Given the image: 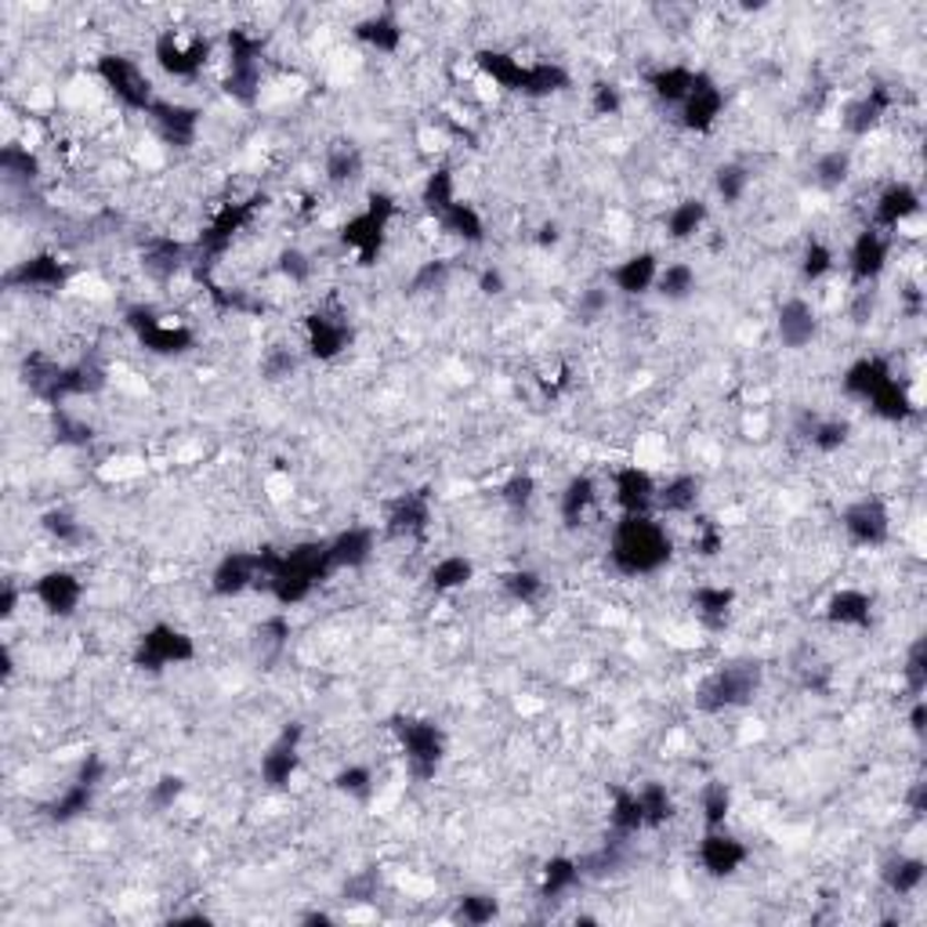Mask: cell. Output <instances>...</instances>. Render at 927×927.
Wrapping results in <instances>:
<instances>
[{"label":"cell","instance_id":"50","mask_svg":"<svg viewBox=\"0 0 927 927\" xmlns=\"http://www.w3.org/2000/svg\"><path fill=\"white\" fill-rule=\"evenodd\" d=\"M0 168H4L8 177L33 182L41 163H36V152H30V145H4V152H0Z\"/></svg>","mask_w":927,"mask_h":927},{"label":"cell","instance_id":"59","mask_svg":"<svg viewBox=\"0 0 927 927\" xmlns=\"http://www.w3.org/2000/svg\"><path fill=\"white\" fill-rule=\"evenodd\" d=\"M532 493H537V482H532L529 475H511L500 486V500L507 507H526L532 500Z\"/></svg>","mask_w":927,"mask_h":927},{"label":"cell","instance_id":"6","mask_svg":"<svg viewBox=\"0 0 927 927\" xmlns=\"http://www.w3.org/2000/svg\"><path fill=\"white\" fill-rule=\"evenodd\" d=\"M399 740H402V757L406 768H410L413 779H435V772L442 765V732L431 725V721H406L399 725Z\"/></svg>","mask_w":927,"mask_h":927},{"label":"cell","instance_id":"46","mask_svg":"<svg viewBox=\"0 0 927 927\" xmlns=\"http://www.w3.org/2000/svg\"><path fill=\"white\" fill-rule=\"evenodd\" d=\"M543 591H548V583H543L540 573H532V569H515V573L504 576V594L515 605H537L543 599Z\"/></svg>","mask_w":927,"mask_h":927},{"label":"cell","instance_id":"36","mask_svg":"<svg viewBox=\"0 0 927 927\" xmlns=\"http://www.w3.org/2000/svg\"><path fill=\"white\" fill-rule=\"evenodd\" d=\"M435 222H439L442 233L464 239V244H482V239H486V222H482V214L467 200H456L453 207Z\"/></svg>","mask_w":927,"mask_h":927},{"label":"cell","instance_id":"38","mask_svg":"<svg viewBox=\"0 0 927 927\" xmlns=\"http://www.w3.org/2000/svg\"><path fill=\"white\" fill-rule=\"evenodd\" d=\"M472 576H475V562L467 554H446V558H439V562L428 569V583L435 591H442V594L467 588Z\"/></svg>","mask_w":927,"mask_h":927},{"label":"cell","instance_id":"61","mask_svg":"<svg viewBox=\"0 0 927 927\" xmlns=\"http://www.w3.org/2000/svg\"><path fill=\"white\" fill-rule=\"evenodd\" d=\"M696 548H700V554H718L721 548H725V537H721V529L718 526H700V537H696Z\"/></svg>","mask_w":927,"mask_h":927},{"label":"cell","instance_id":"39","mask_svg":"<svg viewBox=\"0 0 927 927\" xmlns=\"http://www.w3.org/2000/svg\"><path fill=\"white\" fill-rule=\"evenodd\" d=\"M751 185H754V174L740 160H725L714 168V193L721 203H729V207H735V203L751 193Z\"/></svg>","mask_w":927,"mask_h":927},{"label":"cell","instance_id":"9","mask_svg":"<svg viewBox=\"0 0 927 927\" xmlns=\"http://www.w3.org/2000/svg\"><path fill=\"white\" fill-rule=\"evenodd\" d=\"M196 656V645L188 638L185 630H177L171 624H157L142 634V642H138V667H149V670H163V667H174V664H188V659Z\"/></svg>","mask_w":927,"mask_h":927},{"label":"cell","instance_id":"55","mask_svg":"<svg viewBox=\"0 0 927 927\" xmlns=\"http://www.w3.org/2000/svg\"><path fill=\"white\" fill-rule=\"evenodd\" d=\"M261 374L269 377V380H287V377H294L298 374V355L283 348V345H276L261 355Z\"/></svg>","mask_w":927,"mask_h":927},{"label":"cell","instance_id":"57","mask_svg":"<svg viewBox=\"0 0 927 927\" xmlns=\"http://www.w3.org/2000/svg\"><path fill=\"white\" fill-rule=\"evenodd\" d=\"M903 678H906L909 696L917 700V696L924 692V681H927V653H924V642H920V638L913 642V649H909V656H906Z\"/></svg>","mask_w":927,"mask_h":927},{"label":"cell","instance_id":"44","mask_svg":"<svg viewBox=\"0 0 927 927\" xmlns=\"http://www.w3.org/2000/svg\"><path fill=\"white\" fill-rule=\"evenodd\" d=\"M424 207L435 214V218H442L456 200H461V193H456V174L450 168H435L428 177H424Z\"/></svg>","mask_w":927,"mask_h":927},{"label":"cell","instance_id":"21","mask_svg":"<svg viewBox=\"0 0 927 927\" xmlns=\"http://www.w3.org/2000/svg\"><path fill=\"white\" fill-rule=\"evenodd\" d=\"M301 768V729H287L269 746V754H261V779L269 786H287Z\"/></svg>","mask_w":927,"mask_h":927},{"label":"cell","instance_id":"53","mask_svg":"<svg viewBox=\"0 0 927 927\" xmlns=\"http://www.w3.org/2000/svg\"><path fill=\"white\" fill-rule=\"evenodd\" d=\"M374 772L366 768V765H345L334 776V786L341 794H348V797H370L374 794Z\"/></svg>","mask_w":927,"mask_h":927},{"label":"cell","instance_id":"63","mask_svg":"<svg viewBox=\"0 0 927 927\" xmlns=\"http://www.w3.org/2000/svg\"><path fill=\"white\" fill-rule=\"evenodd\" d=\"M15 605H19V588L15 583H4V594H0V616L11 619L15 616Z\"/></svg>","mask_w":927,"mask_h":927},{"label":"cell","instance_id":"42","mask_svg":"<svg viewBox=\"0 0 927 927\" xmlns=\"http://www.w3.org/2000/svg\"><path fill=\"white\" fill-rule=\"evenodd\" d=\"M855 171V160L848 149H827L819 152L816 163H811V177H816L819 188H841Z\"/></svg>","mask_w":927,"mask_h":927},{"label":"cell","instance_id":"8","mask_svg":"<svg viewBox=\"0 0 927 927\" xmlns=\"http://www.w3.org/2000/svg\"><path fill=\"white\" fill-rule=\"evenodd\" d=\"M841 526L855 548H884L892 540V511L881 497H862L844 507Z\"/></svg>","mask_w":927,"mask_h":927},{"label":"cell","instance_id":"47","mask_svg":"<svg viewBox=\"0 0 927 927\" xmlns=\"http://www.w3.org/2000/svg\"><path fill=\"white\" fill-rule=\"evenodd\" d=\"M833 269H837L833 247L819 244V239H811L808 250L801 254V279H805V283H822V279H827Z\"/></svg>","mask_w":927,"mask_h":927},{"label":"cell","instance_id":"26","mask_svg":"<svg viewBox=\"0 0 927 927\" xmlns=\"http://www.w3.org/2000/svg\"><path fill=\"white\" fill-rule=\"evenodd\" d=\"M594 504H599V482L591 475H573L565 482V489L558 493V515H562L569 529L583 526V518L594 511Z\"/></svg>","mask_w":927,"mask_h":927},{"label":"cell","instance_id":"3","mask_svg":"<svg viewBox=\"0 0 927 927\" xmlns=\"http://www.w3.org/2000/svg\"><path fill=\"white\" fill-rule=\"evenodd\" d=\"M98 80L106 84V91L120 101L123 109L145 112L157 106V91H152L149 73L127 55H101L98 58Z\"/></svg>","mask_w":927,"mask_h":927},{"label":"cell","instance_id":"17","mask_svg":"<svg viewBox=\"0 0 927 927\" xmlns=\"http://www.w3.org/2000/svg\"><path fill=\"white\" fill-rule=\"evenodd\" d=\"M746 855H751L746 852V844L740 841V837L725 833V827L707 830L703 841H700V862H703V870L710 873V877H732V873H740Z\"/></svg>","mask_w":927,"mask_h":927},{"label":"cell","instance_id":"7","mask_svg":"<svg viewBox=\"0 0 927 927\" xmlns=\"http://www.w3.org/2000/svg\"><path fill=\"white\" fill-rule=\"evenodd\" d=\"M892 265V236L866 225L848 247V276L855 287H873Z\"/></svg>","mask_w":927,"mask_h":927},{"label":"cell","instance_id":"60","mask_svg":"<svg viewBox=\"0 0 927 927\" xmlns=\"http://www.w3.org/2000/svg\"><path fill=\"white\" fill-rule=\"evenodd\" d=\"M182 794H185L182 779H177V776H163L157 786H152V805H157V808H171Z\"/></svg>","mask_w":927,"mask_h":927},{"label":"cell","instance_id":"10","mask_svg":"<svg viewBox=\"0 0 927 927\" xmlns=\"http://www.w3.org/2000/svg\"><path fill=\"white\" fill-rule=\"evenodd\" d=\"M678 117H681L685 131H696V134L714 131V123L725 117V91H721V84L714 76L696 73V84H692L689 98L678 106Z\"/></svg>","mask_w":927,"mask_h":927},{"label":"cell","instance_id":"23","mask_svg":"<svg viewBox=\"0 0 927 927\" xmlns=\"http://www.w3.org/2000/svg\"><path fill=\"white\" fill-rule=\"evenodd\" d=\"M431 526V500L424 493H402L388 511V532L402 540H421Z\"/></svg>","mask_w":927,"mask_h":927},{"label":"cell","instance_id":"33","mask_svg":"<svg viewBox=\"0 0 927 927\" xmlns=\"http://www.w3.org/2000/svg\"><path fill=\"white\" fill-rule=\"evenodd\" d=\"M569 87V73L565 66H558L551 58H537V62H526V76H522V91L526 98H551L558 91H565Z\"/></svg>","mask_w":927,"mask_h":927},{"label":"cell","instance_id":"24","mask_svg":"<svg viewBox=\"0 0 927 927\" xmlns=\"http://www.w3.org/2000/svg\"><path fill=\"white\" fill-rule=\"evenodd\" d=\"M304 341H309L312 355H320V359H337L348 348V323L341 315L312 312L304 320Z\"/></svg>","mask_w":927,"mask_h":927},{"label":"cell","instance_id":"28","mask_svg":"<svg viewBox=\"0 0 927 927\" xmlns=\"http://www.w3.org/2000/svg\"><path fill=\"white\" fill-rule=\"evenodd\" d=\"M924 877H927V866H924V859L920 855H892L881 866V881L884 887L892 892L895 898H913L924 887Z\"/></svg>","mask_w":927,"mask_h":927},{"label":"cell","instance_id":"22","mask_svg":"<svg viewBox=\"0 0 927 927\" xmlns=\"http://www.w3.org/2000/svg\"><path fill=\"white\" fill-rule=\"evenodd\" d=\"M703 500V478L681 472L675 478H667L664 486L656 489V511L670 515V518H685L696 515V507Z\"/></svg>","mask_w":927,"mask_h":927},{"label":"cell","instance_id":"34","mask_svg":"<svg viewBox=\"0 0 927 927\" xmlns=\"http://www.w3.org/2000/svg\"><path fill=\"white\" fill-rule=\"evenodd\" d=\"M696 73L700 69H689V66H659L656 73H649V91L664 101V106H681L685 98H689L692 84H696Z\"/></svg>","mask_w":927,"mask_h":927},{"label":"cell","instance_id":"27","mask_svg":"<svg viewBox=\"0 0 927 927\" xmlns=\"http://www.w3.org/2000/svg\"><path fill=\"white\" fill-rule=\"evenodd\" d=\"M827 619L833 627H848V630H859V627H870L873 619V599L866 591L859 588H841L833 591V599L827 602Z\"/></svg>","mask_w":927,"mask_h":927},{"label":"cell","instance_id":"19","mask_svg":"<svg viewBox=\"0 0 927 927\" xmlns=\"http://www.w3.org/2000/svg\"><path fill=\"white\" fill-rule=\"evenodd\" d=\"M326 554L334 569H363L377 554V532L370 526H348L326 540Z\"/></svg>","mask_w":927,"mask_h":927},{"label":"cell","instance_id":"2","mask_svg":"<svg viewBox=\"0 0 927 927\" xmlns=\"http://www.w3.org/2000/svg\"><path fill=\"white\" fill-rule=\"evenodd\" d=\"M761 689V670L754 664H732L718 667L714 675H707L696 689V707L703 714H725V710L746 707Z\"/></svg>","mask_w":927,"mask_h":927},{"label":"cell","instance_id":"15","mask_svg":"<svg viewBox=\"0 0 927 927\" xmlns=\"http://www.w3.org/2000/svg\"><path fill=\"white\" fill-rule=\"evenodd\" d=\"M36 602H41L51 616H73L76 608H80L84 602V583L76 573H69V569H51V573H44L41 580H36Z\"/></svg>","mask_w":927,"mask_h":927},{"label":"cell","instance_id":"30","mask_svg":"<svg viewBox=\"0 0 927 927\" xmlns=\"http://www.w3.org/2000/svg\"><path fill=\"white\" fill-rule=\"evenodd\" d=\"M185 261H188V247L182 244V239H174V236L149 239L145 250H142L145 272L157 276V279H174L177 272L185 269Z\"/></svg>","mask_w":927,"mask_h":927},{"label":"cell","instance_id":"14","mask_svg":"<svg viewBox=\"0 0 927 927\" xmlns=\"http://www.w3.org/2000/svg\"><path fill=\"white\" fill-rule=\"evenodd\" d=\"M149 120L157 127V134L163 138L168 145H193L196 134H200V109H188L182 101H168V98H157V106L149 109Z\"/></svg>","mask_w":927,"mask_h":927},{"label":"cell","instance_id":"12","mask_svg":"<svg viewBox=\"0 0 927 927\" xmlns=\"http://www.w3.org/2000/svg\"><path fill=\"white\" fill-rule=\"evenodd\" d=\"M656 489L659 482L638 464L616 467L613 472V500L619 515H656Z\"/></svg>","mask_w":927,"mask_h":927},{"label":"cell","instance_id":"40","mask_svg":"<svg viewBox=\"0 0 927 927\" xmlns=\"http://www.w3.org/2000/svg\"><path fill=\"white\" fill-rule=\"evenodd\" d=\"M608 830H613L616 841H627V837L645 830V816H642L638 794L634 790H619L613 797V808H608Z\"/></svg>","mask_w":927,"mask_h":927},{"label":"cell","instance_id":"25","mask_svg":"<svg viewBox=\"0 0 927 927\" xmlns=\"http://www.w3.org/2000/svg\"><path fill=\"white\" fill-rule=\"evenodd\" d=\"M707 222H710V203L700 200V196H685L667 211L664 236L675 239V244H689V239H696L703 233Z\"/></svg>","mask_w":927,"mask_h":927},{"label":"cell","instance_id":"11","mask_svg":"<svg viewBox=\"0 0 927 927\" xmlns=\"http://www.w3.org/2000/svg\"><path fill=\"white\" fill-rule=\"evenodd\" d=\"M920 214V193L913 182H887L877 200H873V228H881V233H898L906 222H913Z\"/></svg>","mask_w":927,"mask_h":927},{"label":"cell","instance_id":"41","mask_svg":"<svg viewBox=\"0 0 927 927\" xmlns=\"http://www.w3.org/2000/svg\"><path fill=\"white\" fill-rule=\"evenodd\" d=\"M634 794H638V805H642V816H645V830L667 827L670 816H675V794L667 790V783H645Z\"/></svg>","mask_w":927,"mask_h":927},{"label":"cell","instance_id":"62","mask_svg":"<svg viewBox=\"0 0 927 927\" xmlns=\"http://www.w3.org/2000/svg\"><path fill=\"white\" fill-rule=\"evenodd\" d=\"M478 290L482 294H489V298H497V294H504L507 290V279H504V272L500 269H482V276H478Z\"/></svg>","mask_w":927,"mask_h":927},{"label":"cell","instance_id":"56","mask_svg":"<svg viewBox=\"0 0 927 927\" xmlns=\"http://www.w3.org/2000/svg\"><path fill=\"white\" fill-rule=\"evenodd\" d=\"M591 109L599 112V117H619L624 112V91L613 84V80H602L591 87Z\"/></svg>","mask_w":927,"mask_h":927},{"label":"cell","instance_id":"35","mask_svg":"<svg viewBox=\"0 0 927 927\" xmlns=\"http://www.w3.org/2000/svg\"><path fill=\"white\" fill-rule=\"evenodd\" d=\"M696 287H700V272H696V265L670 261V265H659V276H656L653 290L664 301H689L696 294Z\"/></svg>","mask_w":927,"mask_h":927},{"label":"cell","instance_id":"5","mask_svg":"<svg viewBox=\"0 0 927 927\" xmlns=\"http://www.w3.org/2000/svg\"><path fill=\"white\" fill-rule=\"evenodd\" d=\"M207 55H211V44L203 41V36H182L177 30H163L157 36V47H152L157 66L168 76H177V80L196 76L203 66H207Z\"/></svg>","mask_w":927,"mask_h":927},{"label":"cell","instance_id":"37","mask_svg":"<svg viewBox=\"0 0 927 927\" xmlns=\"http://www.w3.org/2000/svg\"><path fill=\"white\" fill-rule=\"evenodd\" d=\"M732 605H735V591L732 588H718V583H703V588H696V594H692L696 616H700L703 624H710V627L725 624V619L732 616Z\"/></svg>","mask_w":927,"mask_h":927},{"label":"cell","instance_id":"48","mask_svg":"<svg viewBox=\"0 0 927 927\" xmlns=\"http://www.w3.org/2000/svg\"><path fill=\"white\" fill-rule=\"evenodd\" d=\"M848 435H852V428H848V421H841V417H830V421H816L811 424V446H816L819 453H837L848 442Z\"/></svg>","mask_w":927,"mask_h":927},{"label":"cell","instance_id":"16","mask_svg":"<svg viewBox=\"0 0 927 927\" xmlns=\"http://www.w3.org/2000/svg\"><path fill=\"white\" fill-rule=\"evenodd\" d=\"M892 106H895V98H892L887 87H870L866 95H859V98H852L844 106L841 127L852 138H866L870 131H877V127L884 123V117L892 112Z\"/></svg>","mask_w":927,"mask_h":927},{"label":"cell","instance_id":"13","mask_svg":"<svg viewBox=\"0 0 927 927\" xmlns=\"http://www.w3.org/2000/svg\"><path fill=\"white\" fill-rule=\"evenodd\" d=\"M776 337L783 348L801 352L819 337V312L808 298H786L776 312Z\"/></svg>","mask_w":927,"mask_h":927},{"label":"cell","instance_id":"4","mask_svg":"<svg viewBox=\"0 0 927 927\" xmlns=\"http://www.w3.org/2000/svg\"><path fill=\"white\" fill-rule=\"evenodd\" d=\"M265 573H269V551H233L214 565L211 591L218 599H239L244 591L258 588Z\"/></svg>","mask_w":927,"mask_h":927},{"label":"cell","instance_id":"58","mask_svg":"<svg viewBox=\"0 0 927 927\" xmlns=\"http://www.w3.org/2000/svg\"><path fill=\"white\" fill-rule=\"evenodd\" d=\"M446 279H450V265L446 261H424L421 269H417L413 276V290H424V294H431V290H442L446 287Z\"/></svg>","mask_w":927,"mask_h":927},{"label":"cell","instance_id":"49","mask_svg":"<svg viewBox=\"0 0 927 927\" xmlns=\"http://www.w3.org/2000/svg\"><path fill=\"white\" fill-rule=\"evenodd\" d=\"M44 529H47V537L55 540V543H62V548H76V543L84 540V526L76 522V515H69V511H47L44 515Z\"/></svg>","mask_w":927,"mask_h":927},{"label":"cell","instance_id":"43","mask_svg":"<svg viewBox=\"0 0 927 927\" xmlns=\"http://www.w3.org/2000/svg\"><path fill=\"white\" fill-rule=\"evenodd\" d=\"M583 881V870H580V859H551L548 866L540 873V895L543 898H562L569 895L573 887Z\"/></svg>","mask_w":927,"mask_h":927},{"label":"cell","instance_id":"51","mask_svg":"<svg viewBox=\"0 0 927 927\" xmlns=\"http://www.w3.org/2000/svg\"><path fill=\"white\" fill-rule=\"evenodd\" d=\"M315 272V261H312V254H304L298 247H287L283 254H279V276L287 279V283H294V287H304L312 279Z\"/></svg>","mask_w":927,"mask_h":927},{"label":"cell","instance_id":"20","mask_svg":"<svg viewBox=\"0 0 927 927\" xmlns=\"http://www.w3.org/2000/svg\"><path fill=\"white\" fill-rule=\"evenodd\" d=\"M656 276H659V258L653 250H638V254H627V258L608 272V283H613L616 294L642 298L656 287Z\"/></svg>","mask_w":927,"mask_h":927},{"label":"cell","instance_id":"1","mask_svg":"<svg viewBox=\"0 0 927 927\" xmlns=\"http://www.w3.org/2000/svg\"><path fill=\"white\" fill-rule=\"evenodd\" d=\"M608 558L619 576H653L670 562V537L656 515H624L608 537Z\"/></svg>","mask_w":927,"mask_h":927},{"label":"cell","instance_id":"64","mask_svg":"<svg viewBox=\"0 0 927 927\" xmlns=\"http://www.w3.org/2000/svg\"><path fill=\"white\" fill-rule=\"evenodd\" d=\"M924 794H927V786H924L920 779L909 786V797H906V805H909V811H913V816H924V805H927V797H924Z\"/></svg>","mask_w":927,"mask_h":927},{"label":"cell","instance_id":"18","mask_svg":"<svg viewBox=\"0 0 927 927\" xmlns=\"http://www.w3.org/2000/svg\"><path fill=\"white\" fill-rule=\"evenodd\" d=\"M69 279L66 261L55 258V254H33V258L19 261L15 269L8 272V287L15 290H62Z\"/></svg>","mask_w":927,"mask_h":927},{"label":"cell","instance_id":"45","mask_svg":"<svg viewBox=\"0 0 927 927\" xmlns=\"http://www.w3.org/2000/svg\"><path fill=\"white\" fill-rule=\"evenodd\" d=\"M732 816V790L725 783H707L700 790V819L707 830H721Z\"/></svg>","mask_w":927,"mask_h":927},{"label":"cell","instance_id":"32","mask_svg":"<svg viewBox=\"0 0 927 927\" xmlns=\"http://www.w3.org/2000/svg\"><path fill=\"white\" fill-rule=\"evenodd\" d=\"M363 171H366V160H363V152L355 149L352 142H341V145H334V149H326V160H323V177H326V185L348 188V185L359 182Z\"/></svg>","mask_w":927,"mask_h":927},{"label":"cell","instance_id":"31","mask_svg":"<svg viewBox=\"0 0 927 927\" xmlns=\"http://www.w3.org/2000/svg\"><path fill=\"white\" fill-rule=\"evenodd\" d=\"M355 36H359L370 51H377V55H396V51L402 47L406 30L391 11H377V15L363 19L359 25H355Z\"/></svg>","mask_w":927,"mask_h":927},{"label":"cell","instance_id":"54","mask_svg":"<svg viewBox=\"0 0 927 927\" xmlns=\"http://www.w3.org/2000/svg\"><path fill=\"white\" fill-rule=\"evenodd\" d=\"M497 913H500V906L493 895H464L461 906H456V917L464 924H489Z\"/></svg>","mask_w":927,"mask_h":927},{"label":"cell","instance_id":"29","mask_svg":"<svg viewBox=\"0 0 927 927\" xmlns=\"http://www.w3.org/2000/svg\"><path fill=\"white\" fill-rule=\"evenodd\" d=\"M892 377H895L892 366H887L884 359H877V355H866V359H859L844 370V391L852 399L870 402Z\"/></svg>","mask_w":927,"mask_h":927},{"label":"cell","instance_id":"52","mask_svg":"<svg viewBox=\"0 0 927 927\" xmlns=\"http://www.w3.org/2000/svg\"><path fill=\"white\" fill-rule=\"evenodd\" d=\"M613 309V290H608V283L602 287H583L580 290V298H576V315L583 323H594V320H602V315Z\"/></svg>","mask_w":927,"mask_h":927}]
</instances>
